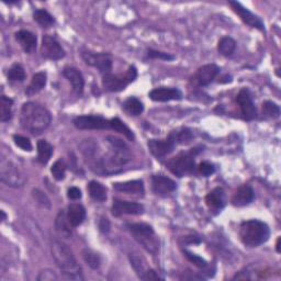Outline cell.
Returning a JSON list of instances; mask_svg holds the SVG:
<instances>
[{
	"instance_id": "1",
	"label": "cell",
	"mask_w": 281,
	"mask_h": 281,
	"mask_svg": "<svg viewBox=\"0 0 281 281\" xmlns=\"http://www.w3.org/2000/svg\"><path fill=\"white\" fill-rule=\"evenodd\" d=\"M107 141L110 144V152L102 156H98L97 152L90 161H88L95 173L102 176L119 173L123 166L132 160L131 152L122 140L114 136H108Z\"/></svg>"
},
{
	"instance_id": "2",
	"label": "cell",
	"mask_w": 281,
	"mask_h": 281,
	"mask_svg": "<svg viewBox=\"0 0 281 281\" xmlns=\"http://www.w3.org/2000/svg\"><path fill=\"white\" fill-rule=\"evenodd\" d=\"M52 115L42 105L37 102H26L20 112L21 127L32 134H41L50 127Z\"/></svg>"
},
{
	"instance_id": "3",
	"label": "cell",
	"mask_w": 281,
	"mask_h": 281,
	"mask_svg": "<svg viewBox=\"0 0 281 281\" xmlns=\"http://www.w3.org/2000/svg\"><path fill=\"white\" fill-rule=\"evenodd\" d=\"M52 255L66 280H84L80 266L70 246L60 241H53Z\"/></svg>"
},
{
	"instance_id": "4",
	"label": "cell",
	"mask_w": 281,
	"mask_h": 281,
	"mask_svg": "<svg viewBox=\"0 0 281 281\" xmlns=\"http://www.w3.org/2000/svg\"><path fill=\"white\" fill-rule=\"evenodd\" d=\"M270 230L266 223L258 220L245 221L239 226V237L249 247H257L268 241Z\"/></svg>"
},
{
	"instance_id": "5",
	"label": "cell",
	"mask_w": 281,
	"mask_h": 281,
	"mask_svg": "<svg viewBox=\"0 0 281 281\" xmlns=\"http://www.w3.org/2000/svg\"><path fill=\"white\" fill-rule=\"evenodd\" d=\"M0 179L8 187L21 188L24 186L26 177L16 163L3 157L0 163Z\"/></svg>"
},
{
	"instance_id": "6",
	"label": "cell",
	"mask_w": 281,
	"mask_h": 281,
	"mask_svg": "<svg viewBox=\"0 0 281 281\" xmlns=\"http://www.w3.org/2000/svg\"><path fill=\"white\" fill-rule=\"evenodd\" d=\"M136 76H138V72L134 66H130L129 70L126 72V74H106L102 78V86L105 87L106 90L111 92H118L124 90L129 84H131L132 81L135 80Z\"/></svg>"
},
{
	"instance_id": "7",
	"label": "cell",
	"mask_w": 281,
	"mask_h": 281,
	"mask_svg": "<svg viewBox=\"0 0 281 281\" xmlns=\"http://www.w3.org/2000/svg\"><path fill=\"white\" fill-rule=\"evenodd\" d=\"M166 166L171 173L178 177L191 175L196 168L194 150L190 153H179L174 159L168 161Z\"/></svg>"
},
{
	"instance_id": "8",
	"label": "cell",
	"mask_w": 281,
	"mask_h": 281,
	"mask_svg": "<svg viewBox=\"0 0 281 281\" xmlns=\"http://www.w3.org/2000/svg\"><path fill=\"white\" fill-rule=\"evenodd\" d=\"M130 232L138 239L148 252L154 253L157 248V243L155 239V233L150 225L146 223H132L128 224Z\"/></svg>"
},
{
	"instance_id": "9",
	"label": "cell",
	"mask_w": 281,
	"mask_h": 281,
	"mask_svg": "<svg viewBox=\"0 0 281 281\" xmlns=\"http://www.w3.org/2000/svg\"><path fill=\"white\" fill-rule=\"evenodd\" d=\"M83 58L87 65L98 68L102 74H110L112 71V59L107 53L84 52Z\"/></svg>"
},
{
	"instance_id": "10",
	"label": "cell",
	"mask_w": 281,
	"mask_h": 281,
	"mask_svg": "<svg viewBox=\"0 0 281 281\" xmlns=\"http://www.w3.org/2000/svg\"><path fill=\"white\" fill-rule=\"evenodd\" d=\"M73 123L79 130L110 129V120H107L98 115H80L75 118Z\"/></svg>"
},
{
	"instance_id": "11",
	"label": "cell",
	"mask_w": 281,
	"mask_h": 281,
	"mask_svg": "<svg viewBox=\"0 0 281 281\" xmlns=\"http://www.w3.org/2000/svg\"><path fill=\"white\" fill-rule=\"evenodd\" d=\"M41 54L47 59L58 60L65 56V51L55 39L50 36H44L41 45Z\"/></svg>"
},
{
	"instance_id": "12",
	"label": "cell",
	"mask_w": 281,
	"mask_h": 281,
	"mask_svg": "<svg viewBox=\"0 0 281 281\" xmlns=\"http://www.w3.org/2000/svg\"><path fill=\"white\" fill-rule=\"evenodd\" d=\"M147 145L150 153L157 159H162V157H165L173 152L177 143L173 134L170 133L166 140H150L148 141Z\"/></svg>"
},
{
	"instance_id": "13",
	"label": "cell",
	"mask_w": 281,
	"mask_h": 281,
	"mask_svg": "<svg viewBox=\"0 0 281 281\" xmlns=\"http://www.w3.org/2000/svg\"><path fill=\"white\" fill-rule=\"evenodd\" d=\"M230 5L236 15L239 16V18L243 20V22L260 31H265V24L262 21V19L257 17L256 15H254V13L249 11L247 8H245L242 4H239L237 2H230Z\"/></svg>"
},
{
	"instance_id": "14",
	"label": "cell",
	"mask_w": 281,
	"mask_h": 281,
	"mask_svg": "<svg viewBox=\"0 0 281 281\" xmlns=\"http://www.w3.org/2000/svg\"><path fill=\"white\" fill-rule=\"evenodd\" d=\"M112 214L114 216H121L123 214L130 215H140L144 213V207L141 203L131 202V201H123L115 199L112 205Z\"/></svg>"
},
{
	"instance_id": "15",
	"label": "cell",
	"mask_w": 281,
	"mask_h": 281,
	"mask_svg": "<svg viewBox=\"0 0 281 281\" xmlns=\"http://www.w3.org/2000/svg\"><path fill=\"white\" fill-rule=\"evenodd\" d=\"M236 101L239 108H241V111L245 120L252 121L256 118L257 116L256 107L254 105L249 92L246 90V89H242V90L238 92Z\"/></svg>"
},
{
	"instance_id": "16",
	"label": "cell",
	"mask_w": 281,
	"mask_h": 281,
	"mask_svg": "<svg viewBox=\"0 0 281 281\" xmlns=\"http://www.w3.org/2000/svg\"><path fill=\"white\" fill-rule=\"evenodd\" d=\"M149 98L154 101L165 102L170 100H180L182 98V93L177 88L169 87H160L155 88L149 92Z\"/></svg>"
},
{
	"instance_id": "17",
	"label": "cell",
	"mask_w": 281,
	"mask_h": 281,
	"mask_svg": "<svg viewBox=\"0 0 281 281\" xmlns=\"http://www.w3.org/2000/svg\"><path fill=\"white\" fill-rule=\"evenodd\" d=\"M153 191L157 196H167L176 189V182L162 175H156L152 179Z\"/></svg>"
},
{
	"instance_id": "18",
	"label": "cell",
	"mask_w": 281,
	"mask_h": 281,
	"mask_svg": "<svg viewBox=\"0 0 281 281\" xmlns=\"http://www.w3.org/2000/svg\"><path fill=\"white\" fill-rule=\"evenodd\" d=\"M63 75L66 77V79L72 84L74 91L76 92L78 96L83 95L85 80H84L83 75H81V73L77 70V68L66 67V68H64Z\"/></svg>"
},
{
	"instance_id": "19",
	"label": "cell",
	"mask_w": 281,
	"mask_h": 281,
	"mask_svg": "<svg viewBox=\"0 0 281 281\" xmlns=\"http://www.w3.org/2000/svg\"><path fill=\"white\" fill-rule=\"evenodd\" d=\"M220 73V68L214 64H208L200 67L197 73V81L200 86H208Z\"/></svg>"
},
{
	"instance_id": "20",
	"label": "cell",
	"mask_w": 281,
	"mask_h": 281,
	"mask_svg": "<svg viewBox=\"0 0 281 281\" xmlns=\"http://www.w3.org/2000/svg\"><path fill=\"white\" fill-rule=\"evenodd\" d=\"M113 189L119 193L128 195H140L144 194V184L142 180H130L124 182L113 183Z\"/></svg>"
},
{
	"instance_id": "21",
	"label": "cell",
	"mask_w": 281,
	"mask_h": 281,
	"mask_svg": "<svg viewBox=\"0 0 281 281\" xmlns=\"http://www.w3.org/2000/svg\"><path fill=\"white\" fill-rule=\"evenodd\" d=\"M254 200V190L251 186L239 187L232 198V204L235 207H245Z\"/></svg>"
},
{
	"instance_id": "22",
	"label": "cell",
	"mask_w": 281,
	"mask_h": 281,
	"mask_svg": "<svg viewBox=\"0 0 281 281\" xmlns=\"http://www.w3.org/2000/svg\"><path fill=\"white\" fill-rule=\"evenodd\" d=\"M67 218L73 228H77L86 218V210L79 203H73L68 207Z\"/></svg>"
},
{
	"instance_id": "23",
	"label": "cell",
	"mask_w": 281,
	"mask_h": 281,
	"mask_svg": "<svg viewBox=\"0 0 281 281\" xmlns=\"http://www.w3.org/2000/svg\"><path fill=\"white\" fill-rule=\"evenodd\" d=\"M16 39L25 53H32L37 47V37L33 33L21 30L16 33Z\"/></svg>"
},
{
	"instance_id": "24",
	"label": "cell",
	"mask_w": 281,
	"mask_h": 281,
	"mask_svg": "<svg viewBox=\"0 0 281 281\" xmlns=\"http://www.w3.org/2000/svg\"><path fill=\"white\" fill-rule=\"evenodd\" d=\"M224 191L222 188H215L205 197L207 205L213 211H218L224 207Z\"/></svg>"
},
{
	"instance_id": "25",
	"label": "cell",
	"mask_w": 281,
	"mask_h": 281,
	"mask_svg": "<svg viewBox=\"0 0 281 281\" xmlns=\"http://www.w3.org/2000/svg\"><path fill=\"white\" fill-rule=\"evenodd\" d=\"M46 74L44 72H40L33 75V77L31 79V83L26 89L25 93L28 96H33L38 92H40L46 85Z\"/></svg>"
},
{
	"instance_id": "26",
	"label": "cell",
	"mask_w": 281,
	"mask_h": 281,
	"mask_svg": "<svg viewBox=\"0 0 281 281\" xmlns=\"http://www.w3.org/2000/svg\"><path fill=\"white\" fill-rule=\"evenodd\" d=\"M52 154L53 146L49 142L45 140H41L38 142V160L42 165H45V164L49 163Z\"/></svg>"
},
{
	"instance_id": "27",
	"label": "cell",
	"mask_w": 281,
	"mask_h": 281,
	"mask_svg": "<svg viewBox=\"0 0 281 281\" xmlns=\"http://www.w3.org/2000/svg\"><path fill=\"white\" fill-rule=\"evenodd\" d=\"M88 191L89 195L96 201H106L107 199V190L106 188L102 186V184L98 181H90L88 184Z\"/></svg>"
},
{
	"instance_id": "28",
	"label": "cell",
	"mask_w": 281,
	"mask_h": 281,
	"mask_svg": "<svg viewBox=\"0 0 281 281\" xmlns=\"http://www.w3.org/2000/svg\"><path fill=\"white\" fill-rule=\"evenodd\" d=\"M110 129L114 130L115 132H119L120 134H123L130 141H133L135 139L132 130L130 129L124 122H122L119 118H114L110 120Z\"/></svg>"
},
{
	"instance_id": "29",
	"label": "cell",
	"mask_w": 281,
	"mask_h": 281,
	"mask_svg": "<svg viewBox=\"0 0 281 281\" xmlns=\"http://www.w3.org/2000/svg\"><path fill=\"white\" fill-rule=\"evenodd\" d=\"M68 224H70V221H68L65 212L63 210L59 211V213L56 216L55 226H56V230H57V232L59 233V234L65 236V237H70L71 234H72L71 229L68 228Z\"/></svg>"
},
{
	"instance_id": "30",
	"label": "cell",
	"mask_w": 281,
	"mask_h": 281,
	"mask_svg": "<svg viewBox=\"0 0 281 281\" xmlns=\"http://www.w3.org/2000/svg\"><path fill=\"white\" fill-rule=\"evenodd\" d=\"M235 49H236L235 40H233L232 38H229V37L221 39L220 42H218V45H217L218 53H220L223 56L232 55V54L234 53Z\"/></svg>"
},
{
	"instance_id": "31",
	"label": "cell",
	"mask_w": 281,
	"mask_h": 281,
	"mask_svg": "<svg viewBox=\"0 0 281 281\" xmlns=\"http://www.w3.org/2000/svg\"><path fill=\"white\" fill-rule=\"evenodd\" d=\"M12 99L2 96V100H0V121L7 122L11 119L12 116Z\"/></svg>"
},
{
	"instance_id": "32",
	"label": "cell",
	"mask_w": 281,
	"mask_h": 281,
	"mask_svg": "<svg viewBox=\"0 0 281 281\" xmlns=\"http://www.w3.org/2000/svg\"><path fill=\"white\" fill-rule=\"evenodd\" d=\"M123 108H124V110L131 115H139L144 111V106L142 102L136 99V98H129L124 105H123Z\"/></svg>"
},
{
	"instance_id": "33",
	"label": "cell",
	"mask_w": 281,
	"mask_h": 281,
	"mask_svg": "<svg viewBox=\"0 0 281 281\" xmlns=\"http://www.w3.org/2000/svg\"><path fill=\"white\" fill-rule=\"evenodd\" d=\"M33 18L42 28H50L54 24V18L46 10H36Z\"/></svg>"
},
{
	"instance_id": "34",
	"label": "cell",
	"mask_w": 281,
	"mask_h": 281,
	"mask_svg": "<svg viewBox=\"0 0 281 281\" xmlns=\"http://www.w3.org/2000/svg\"><path fill=\"white\" fill-rule=\"evenodd\" d=\"M81 255L85 260V263L90 267L91 269H98L100 267V257L97 253H95L91 249L85 248L81 252Z\"/></svg>"
},
{
	"instance_id": "35",
	"label": "cell",
	"mask_w": 281,
	"mask_h": 281,
	"mask_svg": "<svg viewBox=\"0 0 281 281\" xmlns=\"http://www.w3.org/2000/svg\"><path fill=\"white\" fill-rule=\"evenodd\" d=\"M177 144H188L194 139V134L189 129H181L179 131L171 132Z\"/></svg>"
},
{
	"instance_id": "36",
	"label": "cell",
	"mask_w": 281,
	"mask_h": 281,
	"mask_svg": "<svg viewBox=\"0 0 281 281\" xmlns=\"http://www.w3.org/2000/svg\"><path fill=\"white\" fill-rule=\"evenodd\" d=\"M263 113L268 118L277 119L280 115V108L272 101H265L263 104Z\"/></svg>"
},
{
	"instance_id": "37",
	"label": "cell",
	"mask_w": 281,
	"mask_h": 281,
	"mask_svg": "<svg viewBox=\"0 0 281 281\" xmlns=\"http://www.w3.org/2000/svg\"><path fill=\"white\" fill-rule=\"evenodd\" d=\"M8 78L12 81H23L25 79V72L23 67L19 64L12 65L8 72Z\"/></svg>"
},
{
	"instance_id": "38",
	"label": "cell",
	"mask_w": 281,
	"mask_h": 281,
	"mask_svg": "<svg viewBox=\"0 0 281 281\" xmlns=\"http://www.w3.org/2000/svg\"><path fill=\"white\" fill-rule=\"evenodd\" d=\"M51 173L56 180H63L65 178V173H66L65 164L61 161L55 162L53 164V166L51 168Z\"/></svg>"
},
{
	"instance_id": "39",
	"label": "cell",
	"mask_w": 281,
	"mask_h": 281,
	"mask_svg": "<svg viewBox=\"0 0 281 281\" xmlns=\"http://www.w3.org/2000/svg\"><path fill=\"white\" fill-rule=\"evenodd\" d=\"M130 262H131V266L133 267L135 272L138 273L140 278H142L144 273L147 270L145 268V265L143 263V260L136 255H130Z\"/></svg>"
},
{
	"instance_id": "40",
	"label": "cell",
	"mask_w": 281,
	"mask_h": 281,
	"mask_svg": "<svg viewBox=\"0 0 281 281\" xmlns=\"http://www.w3.org/2000/svg\"><path fill=\"white\" fill-rule=\"evenodd\" d=\"M13 141H15V144L17 146H19L23 150H32V144L30 142V140L28 138H25V136L22 135H13Z\"/></svg>"
},
{
	"instance_id": "41",
	"label": "cell",
	"mask_w": 281,
	"mask_h": 281,
	"mask_svg": "<svg viewBox=\"0 0 281 281\" xmlns=\"http://www.w3.org/2000/svg\"><path fill=\"white\" fill-rule=\"evenodd\" d=\"M198 169H199V173H200L204 177H209L211 175H213L215 171L214 166L208 162H202L200 165H199Z\"/></svg>"
},
{
	"instance_id": "42",
	"label": "cell",
	"mask_w": 281,
	"mask_h": 281,
	"mask_svg": "<svg viewBox=\"0 0 281 281\" xmlns=\"http://www.w3.org/2000/svg\"><path fill=\"white\" fill-rule=\"evenodd\" d=\"M39 281H57L58 276L55 272L51 269H45L40 272V275L38 276Z\"/></svg>"
},
{
	"instance_id": "43",
	"label": "cell",
	"mask_w": 281,
	"mask_h": 281,
	"mask_svg": "<svg viewBox=\"0 0 281 281\" xmlns=\"http://www.w3.org/2000/svg\"><path fill=\"white\" fill-rule=\"evenodd\" d=\"M147 54L150 58H159V59H163V60L175 59L174 55H170V54H168V53H163V52L155 51V50H148Z\"/></svg>"
},
{
	"instance_id": "44",
	"label": "cell",
	"mask_w": 281,
	"mask_h": 281,
	"mask_svg": "<svg viewBox=\"0 0 281 281\" xmlns=\"http://www.w3.org/2000/svg\"><path fill=\"white\" fill-rule=\"evenodd\" d=\"M184 254H186V257L190 260L191 263H194L197 267H200V268H203V267L207 266V262L201 257H199L198 255H195V254L190 253V252H184Z\"/></svg>"
},
{
	"instance_id": "45",
	"label": "cell",
	"mask_w": 281,
	"mask_h": 281,
	"mask_svg": "<svg viewBox=\"0 0 281 281\" xmlns=\"http://www.w3.org/2000/svg\"><path fill=\"white\" fill-rule=\"evenodd\" d=\"M33 197L37 199V201L40 202L42 205H44V207L46 208H50L51 207V203H50V200H49V198H47L42 191H40L38 189L36 190H33Z\"/></svg>"
},
{
	"instance_id": "46",
	"label": "cell",
	"mask_w": 281,
	"mask_h": 281,
	"mask_svg": "<svg viewBox=\"0 0 281 281\" xmlns=\"http://www.w3.org/2000/svg\"><path fill=\"white\" fill-rule=\"evenodd\" d=\"M67 196L68 198L72 199V200H78V199L81 198V191L77 187H72L68 189Z\"/></svg>"
},
{
	"instance_id": "47",
	"label": "cell",
	"mask_w": 281,
	"mask_h": 281,
	"mask_svg": "<svg viewBox=\"0 0 281 281\" xmlns=\"http://www.w3.org/2000/svg\"><path fill=\"white\" fill-rule=\"evenodd\" d=\"M99 229H100L101 232H104V233H108L109 231H110V222H109V220L107 217H101L100 218Z\"/></svg>"
},
{
	"instance_id": "48",
	"label": "cell",
	"mask_w": 281,
	"mask_h": 281,
	"mask_svg": "<svg viewBox=\"0 0 281 281\" xmlns=\"http://www.w3.org/2000/svg\"><path fill=\"white\" fill-rule=\"evenodd\" d=\"M141 279H143V280H160L161 278L153 269H149V270L145 271V273H144Z\"/></svg>"
},
{
	"instance_id": "49",
	"label": "cell",
	"mask_w": 281,
	"mask_h": 281,
	"mask_svg": "<svg viewBox=\"0 0 281 281\" xmlns=\"http://www.w3.org/2000/svg\"><path fill=\"white\" fill-rule=\"evenodd\" d=\"M277 252H280V238L277 241Z\"/></svg>"
}]
</instances>
